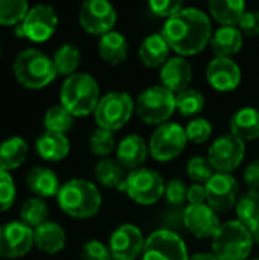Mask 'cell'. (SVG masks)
Returning <instances> with one entry per match:
<instances>
[{"mask_svg":"<svg viewBox=\"0 0 259 260\" xmlns=\"http://www.w3.org/2000/svg\"><path fill=\"white\" fill-rule=\"evenodd\" d=\"M162 87L174 94H179L189 88L192 81V66L183 56H171L162 67L159 73Z\"/></svg>","mask_w":259,"mask_h":260,"instance_id":"cell-19","label":"cell"},{"mask_svg":"<svg viewBox=\"0 0 259 260\" xmlns=\"http://www.w3.org/2000/svg\"><path fill=\"white\" fill-rule=\"evenodd\" d=\"M208 9L221 26H237L247 11L243 0H209Z\"/></svg>","mask_w":259,"mask_h":260,"instance_id":"cell-28","label":"cell"},{"mask_svg":"<svg viewBox=\"0 0 259 260\" xmlns=\"http://www.w3.org/2000/svg\"><path fill=\"white\" fill-rule=\"evenodd\" d=\"M34 242L41 251L56 254L66 247V232L60 224L47 221L34 229Z\"/></svg>","mask_w":259,"mask_h":260,"instance_id":"cell-27","label":"cell"},{"mask_svg":"<svg viewBox=\"0 0 259 260\" xmlns=\"http://www.w3.org/2000/svg\"><path fill=\"white\" fill-rule=\"evenodd\" d=\"M205 187L206 204L217 213H227L237 206L240 198V184L232 174L215 172Z\"/></svg>","mask_w":259,"mask_h":260,"instance_id":"cell-13","label":"cell"},{"mask_svg":"<svg viewBox=\"0 0 259 260\" xmlns=\"http://www.w3.org/2000/svg\"><path fill=\"white\" fill-rule=\"evenodd\" d=\"M26 184L31 192L38 195V198H49L55 197L60 192V180L56 174L44 166L32 168L26 175Z\"/></svg>","mask_w":259,"mask_h":260,"instance_id":"cell-26","label":"cell"},{"mask_svg":"<svg viewBox=\"0 0 259 260\" xmlns=\"http://www.w3.org/2000/svg\"><path fill=\"white\" fill-rule=\"evenodd\" d=\"M15 203V184L8 171L0 168V212L9 210Z\"/></svg>","mask_w":259,"mask_h":260,"instance_id":"cell-41","label":"cell"},{"mask_svg":"<svg viewBox=\"0 0 259 260\" xmlns=\"http://www.w3.org/2000/svg\"><path fill=\"white\" fill-rule=\"evenodd\" d=\"M35 149L38 155L47 161H60L70 152V142L66 134L44 131L35 140Z\"/></svg>","mask_w":259,"mask_h":260,"instance_id":"cell-24","label":"cell"},{"mask_svg":"<svg viewBox=\"0 0 259 260\" xmlns=\"http://www.w3.org/2000/svg\"><path fill=\"white\" fill-rule=\"evenodd\" d=\"M56 200L61 210L76 219L93 218L102 206L98 186L84 178H72L61 184Z\"/></svg>","mask_w":259,"mask_h":260,"instance_id":"cell-2","label":"cell"},{"mask_svg":"<svg viewBox=\"0 0 259 260\" xmlns=\"http://www.w3.org/2000/svg\"><path fill=\"white\" fill-rule=\"evenodd\" d=\"M148 6L154 15L168 20L183 8V3L179 0H150Z\"/></svg>","mask_w":259,"mask_h":260,"instance_id":"cell-43","label":"cell"},{"mask_svg":"<svg viewBox=\"0 0 259 260\" xmlns=\"http://www.w3.org/2000/svg\"><path fill=\"white\" fill-rule=\"evenodd\" d=\"M188 186L180 178H172L165 184V201L171 207H180L186 201Z\"/></svg>","mask_w":259,"mask_h":260,"instance_id":"cell-40","label":"cell"},{"mask_svg":"<svg viewBox=\"0 0 259 260\" xmlns=\"http://www.w3.org/2000/svg\"><path fill=\"white\" fill-rule=\"evenodd\" d=\"M98 53L104 62L110 66H119L128 58V41L124 34L111 30L98 41Z\"/></svg>","mask_w":259,"mask_h":260,"instance_id":"cell-25","label":"cell"},{"mask_svg":"<svg viewBox=\"0 0 259 260\" xmlns=\"http://www.w3.org/2000/svg\"><path fill=\"white\" fill-rule=\"evenodd\" d=\"M186 174H188V177L194 183H197V184H206L215 175V169L209 163L208 157L197 155V157H192L186 163Z\"/></svg>","mask_w":259,"mask_h":260,"instance_id":"cell-38","label":"cell"},{"mask_svg":"<svg viewBox=\"0 0 259 260\" xmlns=\"http://www.w3.org/2000/svg\"><path fill=\"white\" fill-rule=\"evenodd\" d=\"M116 139L111 131L96 128L89 137V148L96 157L107 158L116 149Z\"/></svg>","mask_w":259,"mask_h":260,"instance_id":"cell-36","label":"cell"},{"mask_svg":"<svg viewBox=\"0 0 259 260\" xmlns=\"http://www.w3.org/2000/svg\"><path fill=\"white\" fill-rule=\"evenodd\" d=\"M165 181L162 175L151 168H139L130 171L125 177L121 192L140 206H153L165 195Z\"/></svg>","mask_w":259,"mask_h":260,"instance_id":"cell-8","label":"cell"},{"mask_svg":"<svg viewBox=\"0 0 259 260\" xmlns=\"http://www.w3.org/2000/svg\"><path fill=\"white\" fill-rule=\"evenodd\" d=\"M188 137L185 128L177 122H166L154 129L150 137V155L159 163L176 160L186 149Z\"/></svg>","mask_w":259,"mask_h":260,"instance_id":"cell-9","label":"cell"},{"mask_svg":"<svg viewBox=\"0 0 259 260\" xmlns=\"http://www.w3.org/2000/svg\"><path fill=\"white\" fill-rule=\"evenodd\" d=\"M101 98L98 81L92 75L82 72H76L66 78L60 91L61 105L73 117H85L93 114Z\"/></svg>","mask_w":259,"mask_h":260,"instance_id":"cell-3","label":"cell"},{"mask_svg":"<svg viewBox=\"0 0 259 260\" xmlns=\"http://www.w3.org/2000/svg\"><path fill=\"white\" fill-rule=\"evenodd\" d=\"M73 116L60 104L50 107L44 114V126L46 131H53L60 134H66L73 126Z\"/></svg>","mask_w":259,"mask_h":260,"instance_id":"cell-35","label":"cell"},{"mask_svg":"<svg viewBox=\"0 0 259 260\" xmlns=\"http://www.w3.org/2000/svg\"><path fill=\"white\" fill-rule=\"evenodd\" d=\"M212 21L203 9L183 6L168 18L162 35L179 56H194L206 49L212 38Z\"/></svg>","mask_w":259,"mask_h":260,"instance_id":"cell-1","label":"cell"},{"mask_svg":"<svg viewBox=\"0 0 259 260\" xmlns=\"http://www.w3.org/2000/svg\"><path fill=\"white\" fill-rule=\"evenodd\" d=\"M136 111V104L127 91H108L104 94L93 113L98 128L107 131L122 129Z\"/></svg>","mask_w":259,"mask_h":260,"instance_id":"cell-7","label":"cell"},{"mask_svg":"<svg viewBox=\"0 0 259 260\" xmlns=\"http://www.w3.org/2000/svg\"><path fill=\"white\" fill-rule=\"evenodd\" d=\"M176 111V94L162 85L148 87L136 99V114L145 125L160 126Z\"/></svg>","mask_w":259,"mask_h":260,"instance_id":"cell-6","label":"cell"},{"mask_svg":"<svg viewBox=\"0 0 259 260\" xmlns=\"http://www.w3.org/2000/svg\"><path fill=\"white\" fill-rule=\"evenodd\" d=\"M238 29L243 32V35L247 37H258L259 35V11L256 9H247L244 15L241 17L238 23Z\"/></svg>","mask_w":259,"mask_h":260,"instance_id":"cell-44","label":"cell"},{"mask_svg":"<svg viewBox=\"0 0 259 260\" xmlns=\"http://www.w3.org/2000/svg\"><path fill=\"white\" fill-rule=\"evenodd\" d=\"M189 260H218V257L211 251H202V253H195V254H192L191 256V259Z\"/></svg>","mask_w":259,"mask_h":260,"instance_id":"cell-47","label":"cell"},{"mask_svg":"<svg viewBox=\"0 0 259 260\" xmlns=\"http://www.w3.org/2000/svg\"><path fill=\"white\" fill-rule=\"evenodd\" d=\"M150 155V148L145 139L139 134L125 136L116 146V160L124 169L134 171L142 168Z\"/></svg>","mask_w":259,"mask_h":260,"instance_id":"cell-20","label":"cell"},{"mask_svg":"<svg viewBox=\"0 0 259 260\" xmlns=\"http://www.w3.org/2000/svg\"><path fill=\"white\" fill-rule=\"evenodd\" d=\"M78 20L85 32L102 37L113 30L118 12L107 0H87L81 5Z\"/></svg>","mask_w":259,"mask_h":260,"instance_id":"cell-12","label":"cell"},{"mask_svg":"<svg viewBox=\"0 0 259 260\" xmlns=\"http://www.w3.org/2000/svg\"><path fill=\"white\" fill-rule=\"evenodd\" d=\"M24 38L35 43H43L49 40L58 27V15L55 9L49 5H37L31 8L21 21Z\"/></svg>","mask_w":259,"mask_h":260,"instance_id":"cell-16","label":"cell"},{"mask_svg":"<svg viewBox=\"0 0 259 260\" xmlns=\"http://www.w3.org/2000/svg\"><path fill=\"white\" fill-rule=\"evenodd\" d=\"M125 171L116 158H101L95 166L96 181L107 189H121L125 181Z\"/></svg>","mask_w":259,"mask_h":260,"instance_id":"cell-31","label":"cell"},{"mask_svg":"<svg viewBox=\"0 0 259 260\" xmlns=\"http://www.w3.org/2000/svg\"><path fill=\"white\" fill-rule=\"evenodd\" d=\"M231 134L240 140L252 142L259 139V110L255 107L240 108L229 122Z\"/></svg>","mask_w":259,"mask_h":260,"instance_id":"cell-23","label":"cell"},{"mask_svg":"<svg viewBox=\"0 0 259 260\" xmlns=\"http://www.w3.org/2000/svg\"><path fill=\"white\" fill-rule=\"evenodd\" d=\"M49 209L43 198H29L23 203L20 210V219L23 224H26L31 229H37L41 224L47 222Z\"/></svg>","mask_w":259,"mask_h":260,"instance_id":"cell-33","label":"cell"},{"mask_svg":"<svg viewBox=\"0 0 259 260\" xmlns=\"http://www.w3.org/2000/svg\"><path fill=\"white\" fill-rule=\"evenodd\" d=\"M235 212L237 219L253 233L259 225V190L249 189L241 193L235 206Z\"/></svg>","mask_w":259,"mask_h":260,"instance_id":"cell-30","label":"cell"},{"mask_svg":"<svg viewBox=\"0 0 259 260\" xmlns=\"http://www.w3.org/2000/svg\"><path fill=\"white\" fill-rule=\"evenodd\" d=\"M186 201L191 206H200V204H206V187L205 184H191L188 187V195H186Z\"/></svg>","mask_w":259,"mask_h":260,"instance_id":"cell-45","label":"cell"},{"mask_svg":"<svg viewBox=\"0 0 259 260\" xmlns=\"http://www.w3.org/2000/svg\"><path fill=\"white\" fill-rule=\"evenodd\" d=\"M185 133H186L188 142H192L195 145H203L212 136V125L205 117H195L186 123Z\"/></svg>","mask_w":259,"mask_h":260,"instance_id":"cell-39","label":"cell"},{"mask_svg":"<svg viewBox=\"0 0 259 260\" xmlns=\"http://www.w3.org/2000/svg\"><path fill=\"white\" fill-rule=\"evenodd\" d=\"M34 242V230L21 221L3 224L0 227V257L18 259L26 256Z\"/></svg>","mask_w":259,"mask_h":260,"instance_id":"cell-15","label":"cell"},{"mask_svg":"<svg viewBox=\"0 0 259 260\" xmlns=\"http://www.w3.org/2000/svg\"><path fill=\"white\" fill-rule=\"evenodd\" d=\"M171 47L163 38L162 32L147 35L139 46V58L148 69H160L171 56Z\"/></svg>","mask_w":259,"mask_h":260,"instance_id":"cell-21","label":"cell"},{"mask_svg":"<svg viewBox=\"0 0 259 260\" xmlns=\"http://www.w3.org/2000/svg\"><path fill=\"white\" fill-rule=\"evenodd\" d=\"M241 67L234 58L215 56L206 67V81L209 85L221 93L234 91L241 84Z\"/></svg>","mask_w":259,"mask_h":260,"instance_id":"cell-18","label":"cell"},{"mask_svg":"<svg viewBox=\"0 0 259 260\" xmlns=\"http://www.w3.org/2000/svg\"><path fill=\"white\" fill-rule=\"evenodd\" d=\"M246 155V143L238 137L229 134H223L217 137L209 149H208V160L215 169V172L232 174L238 169Z\"/></svg>","mask_w":259,"mask_h":260,"instance_id":"cell-11","label":"cell"},{"mask_svg":"<svg viewBox=\"0 0 259 260\" xmlns=\"http://www.w3.org/2000/svg\"><path fill=\"white\" fill-rule=\"evenodd\" d=\"M29 11L24 0H0V24H20Z\"/></svg>","mask_w":259,"mask_h":260,"instance_id":"cell-37","label":"cell"},{"mask_svg":"<svg viewBox=\"0 0 259 260\" xmlns=\"http://www.w3.org/2000/svg\"><path fill=\"white\" fill-rule=\"evenodd\" d=\"M252 260H259V259H252Z\"/></svg>","mask_w":259,"mask_h":260,"instance_id":"cell-49","label":"cell"},{"mask_svg":"<svg viewBox=\"0 0 259 260\" xmlns=\"http://www.w3.org/2000/svg\"><path fill=\"white\" fill-rule=\"evenodd\" d=\"M252 235H253V239H255V242H256V244L259 245V225L256 227V230H255V232H253Z\"/></svg>","mask_w":259,"mask_h":260,"instance_id":"cell-48","label":"cell"},{"mask_svg":"<svg viewBox=\"0 0 259 260\" xmlns=\"http://www.w3.org/2000/svg\"><path fill=\"white\" fill-rule=\"evenodd\" d=\"M29 148L24 139L14 136L6 139L0 143V168L5 171L17 169L20 168L26 157H27Z\"/></svg>","mask_w":259,"mask_h":260,"instance_id":"cell-29","label":"cell"},{"mask_svg":"<svg viewBox=\"0 0 259 260\" xmlns=\"http://www.w3.org/2000/svg\"><path fill=\"white\" fill-rule=\"evenodd\" d=\"M243 43L244 35L238 29V26H220L217 30H214L209 44L215 56L232 58L241 50Z\"/></svg>","mask_w":259,"mask_h":260,"instance_id":"cell-22","label":"cell"},{"mask_svg":"<svg viewBox=\"0 0 259 260\" xmlns=\"http://www.w3.org/2000/svg\"><path fill=\"white\" fill-rule=\"evenodd\" d=\"M82 260H113L108 245L98 239L87 241L81 248Z\"/></svg>","mask_w":259,"mask_h":260,"instance_id":"cell-42","label":"cell"},{"mask_svg":"<svg viewBox=\"0 0 259 260\" xmlns=\"http://www.w3.org/2000/svg\"><path fill=\"white\" fill-rule=\"evenodd\" d=\"M182 221L185 229L198 239H212L221 225L218 213L208 204H188V207L183 210Z\"/></svg>","mask_w":259,"mask_h":260,"instance_id":"cell-17","label":"cell"},{"mask_svg":"<svg viewBox=\"0 0 259 260\" xmlns=\"http://www.w3.org/2000/svg\"><path fill=\"white\" fill-rule=\"evenodd\" d=\"M206 107L205 96L194 88H186L185 91L176 94V108L180 116L192 117L202 113Z\"/></svg>","mask_w":259,"mask_h":260,"instance_id":"cell-34","label":"cell"},{"mask_svg":"<svg viewBox=\"0 0 259 260\" xmlns=\"http://www.w3.org/2000/svg\"><path fill=\"white\" fill-rule=\"evenodd\" d=\"M253 235L238 219L226 221L212 238V253L218 260H247L253 250Z\"/></svg>","mask_w":259,"mask_h":260,"instance_id":"cell-5","label":"cell"},{"mask_svg":"<svg viewBox=\"0 0 259 260\" xmlns=\"http://www.w3.org/2000/svg\"><path fill=\"white\" fill-rule=\"evenodd\" d=\"M52 59H53L56 73L69 78L73 73H76V69L81 62V52L75 44L66 43L56 49Z\"/></svg>","mask_w":259,"mask_h":260,"instance_id":"cell-32","label":"cell"},{"mask_svg":"<svg viewBox=\"0 0 259 260\" xmlns=\"http://www.w3.org/2000/svg\"><path fill=\"white\" fill-rule=\"evenodd\" d=\"M142 260H189L185 241L169 229L153 232L147 241L142 253Z\"/></svg>","mask_w":259,"mask_h":260,"instance_id":"cell-10","label":"cell"},{"mask_svg":"<svg viewBox=\"0 0 259 260\" xmlns=\"http://www.w3.org/2000/svg\"><path fill=\"white\" fill-rule=\"evenodd\" d=\"M145 236L134 224H121L113 230L108 239V248L113 260H136L142 257Z\"/></svg>","mask_w":259,"mask_h":260,"instance_id":"cell-14","label":"cell"},{"mask_svg":"<svg viewBox=\"0 0 259 260\" xmlns=\"http://www.w3.org/2000/svg\"><path fill=\"white\" fill-rule=\"evenodd\" d=\"M14 75L17 81L32 90L49 85L56 78L53 59L38 49L21 50L14 61Z\"/></svg>","mask_w":259,"mask_h":260,"instance_id":"cell-4","label":"cell"},{"mask_svg":"<svg viewBox=\"0 0 259 260\" xmlns=\"http://www.w3.org/2000/svg\"><path fill=\"white\" fill-rule=\"evenodd\" d=\"M244 183L249 186V189L259 190V160H253L247 165L244 174H243Z\"/></svg>","mask_w":259,"mask_h":260,"instance_id":"cell-46","label":"cell"}]
</instances>
